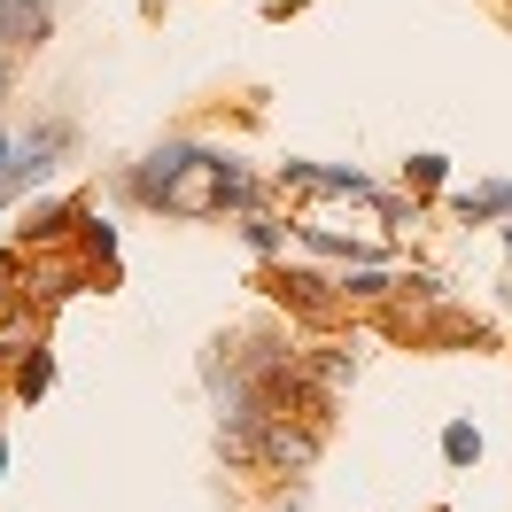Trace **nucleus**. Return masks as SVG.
I'll return each instance as SVG.
<instances>
[{"label": "nucleus", "instance_id": "1", "mask_svg": "<svg viewBox=\"0 0 512 512\" xmlns=\"http://www.w3.org/2000/svg\"><path fill=\"white\" fill-rule=\"evenodd\" d=\"M218 187H225V156L194 148V140H163V148H148L125 171V194L163 210V218H210V210H225Z\"/></svg>", "mask_w": 512, "mask_h": 512}, {"label": "nucleus", "instance_id": "2", "mask_svg": "<svg viewBox=\"0 0 512 512\" xmlns=\"http://www.w3.org/2000/svg\"><path fill=\"white\" fill-rule=\"evenodd\" d=\"M47 32H55L47 0H0V47H39Z\"/></svg>", "mask_w": 512, "mask_h": 512}, {"label": "nucleus", "instance_id": "3", "mask_svg": "<svg viewBox=\"0 0 512 512\" xmlns=\"http://www.w3.org/2000/svg\"><path fill=\"white\" fill-rule=\"evenodd\" d=\"M47 388H55V357H47V350H24V365H16V396L39 404Z\"/></svg>", "mask_w": 512, "mask_h": 512}, {"label": "nucleus", "instance_id": "4", "mask_svg": "<svg viewBox=\"0 0 512 512\" xmlns=\"http://www.w3.org/2000/svg\"><path fill=\"white\" fill-rule=\"evenodd\" d=\"M63 225H70V210H63V202H32V210H24V225H16V233H24V249H32V241H55Z\"/></svg>", "mask_w": 512, "mask_h": 512}, {"label": "nucleus", "instance_id": "5", "mask_svg": "<svg viewBox=\"0 0 512 512\" xmlns=\"http://www.w3.org/2000/svg\"><path fill=\"white\" fill-rule=\"evenodd\" d=\"M443 458L450 466H481V427L474 419H450L443 427Z\"/></svg>", "mask_w": 512, "mask_h": 512}, {"label": "nucleus", "instance_id": "6", "mask_svg": "<svg viewBox=\"0 0 512 512\" xmlns=\"http://www.w3.org/2000/svg\"><path fill=\"white\" fill-rule=\"evenodd\" d=\"M241 241H249L256 256H280V249H288V233L264 218V210H241Z\"/></svg>", "mask_w": 512, "mask_h": 512}, {"label": "nucleus", "instance_id": "7", "mask_svg": "<svg viewBox=\"0 0 512 512\" xmlns=\"http://www.w3.org/2000/svg\"><path fill=\"white\" fill-rule=\"evenodd\" d=\"M280 295H288L295 311H326V303H334V295H326V280H319V272H288V280H280Z\"/></svg>", "mask_w": 512, "mask_h": 512}, {"label": "nucleus", "instance_id": "8", "mask_svg": "<svg viewBox=\"0 0 512 512\" xmlns=\"http://www.w3.org/2000/svg\"><path fill=\"white\" fill-rule=\"evenodd\" d=\"M443 171H450V163L435 156V148H427V156H412V163H404V179H412L419 194H435V187H443Z\"/></svg>", "mask_w": 512, "mask_h": 512}, {"label": "nucleus", "instance_id": "9", "mask_svg": "<svg viewBox=\"0 0 512 512\" xmlns=\"http://www.w3.org/2000/svg\"><path fill=\"white\" fill-rule=\"evenodd\" d=\"M396 288V280H388V272H373V264H365V272H350V280H342V303H350V295H388Z\"/></svg>", "mask_w": 512, "mask_h": 512}, {"label": "nucleus", "instance_id": "10", "mask_svg": "<svg viewBox=\"0 0 512 512\" xmlns=\"http://www.w3.org/2000/svg\"><path fill=\"white\" fill-rule=\"evenodd\" d=\"M16 280H24V256H16V249H0V303L16 295Z\"/></svg>", "mask_w": 512, "mask_h": 512}, {"label": "nucleus", "instance_id": "11", "mask_svg": "<svg viewBox=\"0 0 512 512\" xmlns=\"http://www.w3.org/2000/svg\"><path fill=\"white\" fill-rule=\"evenodd\" d=\"M16 163H24V148H16L8 132H0V187H16Z\"/></svg>", "mask_w": 512, "mask_h": 512}, {"label": "nucleus", "instance_id": "12", "mask_svg": "<svg viewBox=\"0 0 512 512\" xmlns=\"http://www.w3.org/2000/svg\"><path fill=\"white\" fill-rule=\"evenodd\" d=\"M8 86H16V78H8V55H0V101H8Z\"/></svg>", "mask_w": 512, "mask_h": 512}, {"label": "nucleus", "instance_id": "13", "mask_svg": "<svg viewBox=\"0 0 512 512\" xmlns=\"http://www.w3.org/2000/svg\"><path fill=\"white\" fill-rule=\"evenodd\" d=\"M0 466H8V443H0Z\"/></svg>", "mask_w": 512, "mask_h": 512}]
</instances>
